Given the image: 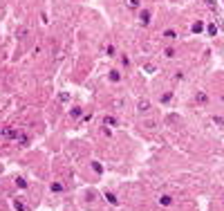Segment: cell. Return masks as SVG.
Here are the masks:
<instances>
[{
    "instance_id": "2",
    "label": "cell",
    "mask_w": 224,
    "mask_h": 211,
    "mask_svg": "<svg viewBox=\"0 0 224 211\" xmlns=\"http://www.w3.org/2000/svg\"><path fill=\"white\" fill-rule=\"evenodd\" d=\"M128 5H130V7H137V5H139V0H128Z\"/></svg>"
},
{
    "instance_id": "1",
    "label": "cell",
    "mask_w": 224,
    "mask_h": 211,
    "mask_svg": "<svg viewBox=\"0 0 224 211\" xmlns=\"http://www.w3.org/2000/svg\"><path fill=\"white\" fill-rule=\"evenodd\" d=\"M197 101H199V103H202V101H206V94H204V92H199V94H197Z\"/></svg>"
}]
</instances>
